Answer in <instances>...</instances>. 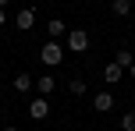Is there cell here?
I'll use <instances>...</instances> for the list:
<instances>
[{
    "mask_svg": "<svg viewBox=\"0 0 135 131\" xmlns=\"http://www.w3.org/2000/svg\"><path fill=\"white\" fill-rule=\"evenodd\" d=\"M39 60L46 64V67H57V64L64 60V46H61V43H54V39H50V43H43V50H39Z\"/></svg>",
    "mask_w": 135,
    "mask_h": 131,
    "instance_id": "1",
    "label": "cell"
},
{
    "mask_svg": "<svg viewBox=\"0 0 135 131\" xmlns=\"http://www.w3.org/2000/svg\"><path fill=\"white\" fill-rule=\"evenodd\" d=\"M71 53H85L89 50V32H82V28H75V32H68V43H64Z\"/></svg>",
    "mask_w": 135,
    "mask_h": 131,
    "instance_id": "2",
    "label": "cell"
},
{
    "mask_svg": "<svg viewBox=\"0 0 135 131\" xmlns=\"http://www.w3.org/2000/svg\"><path fill=\"white\" fill-rule=\"evenodd\" d=\"M28 117H32V120H46L50 117V99L46 96H36L32 103H28Z\"/></svg>",
    "mask_w": 135,
    "mask_h": 131,
    "instance_id": "3",
    "label": "cell"
},
{
    "mask_svg": "<svg viewBox=\"0 0 135 131\" xmlns=\"http://www.w3.org/2000/svg\"><path fill=\"white\" fill-rule=\"evenodd\" d=\"M93 110H96V113H110V110H114V96H110L107 89L96 92V96H93Z\"/></svg>",
    "mask_w": 135,
    "mask_h": 131,
    "instance_id": "4",
    "label": "cell"
},
{
    "mask_svg": "<svg viewBox=\"0 0 135 131\" xmlns=\"http://www.w3.org/2000/svg\"><path fill=\"white\" fill-rule=\"evenodd\" d=\"M11 85H14V92H21V96H25V92H32V89H36V78L21 71V75H14V82H11Z\"/></svg>",
    "mask_w": 135,
    "mask_h": 131,
    "instance_id": "5",
    "label": "cell"
},
{
    "mask_svg": "<svg viewBox=\"0 0 135 131\" xmlns=\"http://www.w3.org/2000/svg\"><path fill=\"white\" fill-rule=\"evenodd\" d=\"M14 25H18V32H28V28L36 25V11L28 7V11H18V18H14Z\"/></svg>",
    "mask_w": 135,
    "mask_h": 131,
    "instance_id": "6",
    "label": "cell"
},
{
    "mask_svg": "<svg viewBox=\"0 0 135 131\" xmlns=\"http://www.w3.org/2000/svg\"><path fill=\"white\" fill-rule=\"evenodd\" d=\"M54 89H57L54 75H39V78H36V92H39V96H50Z\"/></svg>",
    "mask_w": 135,
    "mask_h": 131,
    "instance_id": "7",
    "label": "cell"
},
{
    "mask_svg": "<svg viewBox=\"0 0 135 131\" xmlns=\"http://www.w3.org/2000/svg\"><path fill=\"white\" fill-rule=\"evenodd\" d=\"M124 78V67H117V64H107V67H103V82L107 85H117Z\"/></svg>",
    "mask_w": 135,
    "mask_h": 131,
    "instance_id": "8",
    "label": "cell"
},
{
    "mask_svg": "<svg viewBox=\"0 0 135 131\" xmlns=\"http://www.w3.org/2000/svg\"><path fill=\"white\" fill-rule=\"evenodd\" d=\"M46 32H50V39H61V35H68V28H64V21H61V18H50Z\"/></svg>",
    "mask_w": 135,
    "mask_h": 131,
    "instance_id": "9",
    "label": "cell"
},
{
    "mask_svg": "<svg viewBox=\"0 0 135 131\" xmlns=\"http://www.w3.org/2000/svg\"><path fill=\"white\" fill-rule=\"evenodd\" d=\"M114 64H117V67H124V71H128L132 64H135V53H132V50H117V57H114Z\"/></svg>",
    "mask_w": 135,
    "mask_h": 131,
    "instance_id": "10",
    "label": "cell"
},
{
    "mask_svg": "<svg viewBox=\"0 0 135 131\" xmlns=\"http://www.w3.org/2000/svg\"><path fill=\"white\" fill-rule=\"evenodd\" d=\"M110 11L117 18H124V14H132V0H110Z\"/></svg>",
    "mask_w": 135,
    "mask_h": 131,
    "instance_id": "11",
    "label": "cell"
},
{
    "mask_svg": "<svg viewBox=\"0 0 135 131\" xmlns=\"http://www.w3.org/2000/svg\"><path fill=\"white\" fill-rule=\"evenodd\" d=\"M68 92H71V96H85V82H82V78H71V82H68Z\"/></svg>",
    "mask_w": 135,
    "mask_h": 131,
    "instance_id": "12",
    "label": "cell"
},
{
    "mask_svg": "<svg viewBox=\"0 0 135 131\" xmlns=\"http://www.w3.org/2000/svg\"><path fill=\"white\" fill-rule=\"evenodd\" d=\"M117 128H121V131H135V113L128 110V113L121 117V124H117Z\"/></svg>",
    "mask_w": 135,
    "mask_h": 131,
    "instance_id": "13",
    "label": "cell"
},
{
    "mask_svg": "<svg viewBox=\"0 0 135 131\" xmlns=\"http://www.w3.org/2000/svg\"><path fill=\"white\" fill-rule=\"evenodd\" d=\"M4 21H7V11H4V7H0V28H4Z\"/></svg>",
    "mask_w": 135,
    "mask_h": 131,
    "instance_id": "14",
    "label": "cell"
},
{
    "mask_svg": "<svg viewBox=\"0 0 135 131\" xmlns=\"http://www.w3.org/2000/svg\"><path fill=\"white\" fill-rule=\"evenodd\" d=\"M128 75H132V78H135V64H132V67H128Z\"/></svg>",
    "mask_w": 135,
    "mask_h": 131,
    "instance_id": "15",
    "label": "cell"
},
{
    "mask_svg": "<svg viewBox=\"0 0 135 131\" xmlns=\"http://www.w3.org/2000/svg\"><path fill=\"white\" fill-rule=\"evenodd\" d=\"M7 4H11V0H0V7H7Z\"/></svg>",
    "mask_w": 135,
    "mask_h": 131,
    "instance_id": "16",
    "label": "cell"
},
{
    "mask_svg": "<svg viewBox=\"0 0 135 131\" xmlns=\"http://www.w3.org/2000/svg\"><path fill=\"white\" fill-rule=\"evenodd\" d=\"M4 131H18V128H4Z\"/></svg>",
    "mask_w": 135,
    "mask_h": 131,
    "instance_id": "17",
    "label": "cell"
},
{
    "mask_svg": "<svg viewBox=\"0 0 135 131\" xmlns=\"http://www.w3.org/2000/svg\"><path fill=\"white\" fill-rule=\"evenodd\" d=\"M132 14H135V11H132Z\"/></svg>",
    "mask_w": 135,
    "mask_h": 131,
    "instance_id": "18",
    "label": "cell"
}]
</instances>
